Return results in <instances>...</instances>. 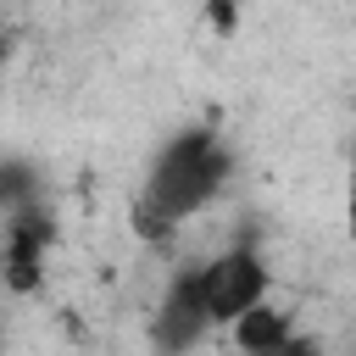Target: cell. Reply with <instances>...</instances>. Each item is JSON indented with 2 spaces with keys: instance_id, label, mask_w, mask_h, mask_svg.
<instances>
[{
  "instance_id": "obj_2",
  "label": "cell",
  "mask_w": 356,
  "mask_h": 356,
  "mask_svg": "<svg viewBox=\"0 0 356 356\" xmlns=\"http://www.w3.org/2000/svg\"><path fill=\"white\" fill-rule=\"evenodd\" d=\"M206 278V306H211V323H239L250 306L267 300V261L250 250V245H234L222 250L217 261L200 267Z\"/></svg>"
},
{
  "instance_id": "obj_5",
  "label": "cell",
  "mask_w": 356,
  "mask_h": 356,
  "mask_svg": "<svg viewBox=\"0 0 356 356\" xmlns=\"http://www.w3.org/2000/svg\"><path fill=\"white\" fill-rule=\"evenodd\" d=\"M284 339H295V323H289V312H278V306H250L239 323H234V345H239V356H261V350H278Z\"/></svg>"
},
{
  "instance_id": "obj_7",
  "label": "cell",
  "mask_w": 356,
  "mask_h": 356,
  "mask_svg": "<svg viewBox=\"0 0 356 356\" xmlns=\"http://www.w3.org/2000/svg\"><path fill=\"white\" fill-rule=\"evenodd\" d=\"M206 22H211L217 33H234V22H239V0H206Z\"/></svg>"
},
{
  "instance_id": "obj_8",
  "label": "cell",
  "mask_w": 356,
  "mask_h": 356,
  "mask_svg": "<svg viewBox=\"0 0 356 356\" xmlns=\"http://www.w3.org/2000/svg\"><path fill=\"white\" fill-rule=\"evenodd\" d=\"M261 356H323V345H317V339H300V334H295V339H284L278 350H261Z\"/></svg>"
},
{
  "instance_id": "obj_6",
  "label": "cell",
  "mask_w": 356,
  "mask_h": 356,
  "mask_svg": "<svg viewBox=\"0 0 356 356\" xmlns=\"http://www.w3.org/2000/svg\"><path fill=\"white\" fill-rule=\"evenodd\" d=\"M0 200H6V211H17V206H33V200H44V195H39V184H33V172H28L22 161H6V172H0Z\"/></svg>"
},
{
  "instance_id": "obj_1",
  "label": "cell",
  "mask_w": 356,
  "mask_h": 356,
  "mask_svg": "<svg viewBox=\"0 0 356 356\" xmlns=\"http://www.w3.org/2000/svg\"><path fill=\"white\" fill-rule=\"evenodd\" d=\"M228 167H234V156L217 145L211 128H184L178 139H167V150L156 156L145 189L134 195V211H128L134 217V234L150 239V245H161L184 217H195L222 189Z\"/></svg>"
},
{
  "instance_id": "obj_4",
  "label": "cell",
  "mask_w": 356,
  "mask_h": 356,
  "mask_svg": "<svg viewBox=\"0 0 356 356\" xmlns=\"http://www.w3.org/2000/svg\"><path fill=\"white\" fill-rule=\"evenodd\" d=\"M50 234H56V222H50V206H44V200L6 211V284H11L17 295H33V289H39Z\"/></svg>"
},
{
  "instance_id": "obj_9",
  "label": "cell",
  "mask_w": 356,
  "mask_h": 356,
  "mask_svg": "<svg viewBox=\"0 0 356 356\" xmlns=\"http://www.w3.org/2000/svg\"><path fill=\"white\" fill-rule=\"evenodd\" d=\"M345 222H350V239H356V156H350V184H345Z\"/></svg>"
},
{
  "instance_id": "obj_3",
  "label": "cell",
  "mask_w": 356,
  "mask_h": 356,
  "mask_svg": "<svg viewBox=\"0 0 356 356\" xmlns=\"http://www.w3.org/2000/svg\"><path fill=\"white\" fill-rule=\"evenodd\" d=\"M206 328H211L206 278H200V267H189V273H178L167 284V295H161V306L150 317V345H156V356H184Z\"/></svg>"
}]
</instances>
